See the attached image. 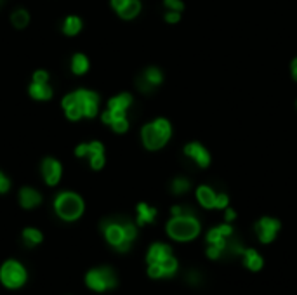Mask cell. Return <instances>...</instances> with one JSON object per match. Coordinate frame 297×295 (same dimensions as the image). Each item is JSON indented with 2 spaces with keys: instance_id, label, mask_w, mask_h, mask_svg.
I'll list each match as a JSON object with an SVG mask.
<instances>
[{
  "instance_id": "cell-1",
  "label": "cell",
  "mask_w": 297,
  "mask_h": 295,
  "mask_svg": "<svg viewBox=\"0 0 297 295\" xmlns=\"http://www.w3.org/2000/svg\"><path fill=\"white\" fill-rule=\"evenodd\" d=\"M167 233L174 240L188 242V240H193L200 233V224L193 214L174 215V219L167 224Z\"/></svg>"
},
{
  "instance_id": "cell-2",
  "label": "cell",
  "mask_w": 297,
  "mask_h": 295,
  "mask_svg": "<svg viewBox=\"0 0 297 295\" xmlns=\"http://www.w3.org/2000/svg\"><path fill=\"white\" fill-rule=\"evenodd\" d=\"M171 137V124L165 118H158L143 129V143L148 149H158Z\"/></svg>"
},
{
  "instance_id": "cell-3",
  "label": "cell",
  "mask_w": 297,
  "mask_h": 295,
  "mask_svg": "<svg viewBox=\"0 0 297 295\" xmlns=\"http://www.w3.org/2000/svg\"><path fill=\"white\" fill-rule=\"evenodd\" d=\"M58 214L66 221H75L84 212V202L75 193H61L56 198Z\"/></svg>"
},
{
  "instance_id": "cell-4",
  "label": "cell",
  "mask_w": 297,
  "mask_h": 295,
  "mask_svg": "<svg viewBox=\"0 0 297 295\" xmlns=\"http://www.w3.org/2000/svg\"><path fill=\"white\" fill-rule=\"evenodd\" d=\"M0 276H2L4 285L9 288L21 287L26 280V273H25V269H23V266L17 264L14 261H9L4 264L2 271H0Z\"/></svg>"
},
{
  "instance_id": "cell-5",
  "label": "cell",
  "mask_w": 297,
  "mask_h": 295,
  "mask_svg": "<svg viewBox=\"0 0 297 295\" xmlns=\"http://www.w3.org/2000/svg\"><path fill=\"white\" fill-rule=\"evenodd\" d=\"M77 156H90V165L96 170H99L104 165V148L101 143L80 144L77 148Z\"/></svg>"
},
{
  "instance_id": "cell-6",
  "label": "cell",
  "mask_w": 297,
  "mask_h": 295,
  "mask_svg": "<svg viewBox=\"0 0 297 295\" xmlns=\"http://www.w3.org/2000/svg\"><path fill=\"white\" fill-rule=\"evenodd\" d=\"M115 276L109 269H98V271H90L87 274V285L92 290H106V288H112L115 287Z\"/></svg>"
},
{
  "instance_id": "cell-7",
  "label": "cell",
  "mask_w": 297,
  "mask_h": 295,
  "mask_svg": "<svg viewBox=\"0 0 297 295\" xmlns=\"http://www.w3.org/2000/svg\"><path fill=\"white\" fill-rule=\"evenodd\" d=\"M131 103H132L131 94H120V96L113 97L112 101L108 103L109 111H106V113H104V115H103V122H104V124H109V125H112V122L115 120V118L123 116V113H125L127 106H129Z\"/></svg>"
},
{
  "instance_id": "cell-8",
  "label": "cell",
  "mask_w": 297,
  "mask_h": 295,
  "mask_svg": "<svg viewBox=\"0 0 297 295\" xmlns=\"http://www.w3.org/2000/svg\"><path fill=\"white\" fill-rule=\"evenodd\" d=\"M73 97H75L77 104L80 106L82 113L85 116H94L98 113V96L90 90H77L73 92Z\"/></svg>"
},
{
  "instance_id": "cell-9",
  "label": "cell",
  "mask_w": 297,
  "mask_h": 295,
  "mask_svg": "<svg viewBox=\"0 0 297 295\" xmlns=\"http://www.w3.org/2000/svg\"><path fill=\"white\" fill-rule=\"evenodd\" d=\"M255 229H257L259 240H261L263 243H269L275 240L276 233L280 231V222L276 219H271V217H263V219L257 222Z\"/></svg>"
},
{
  "instance_id": "cell-10",
  "label": "cell",
  "mask_w": 297,
  "mask_h": 295,
  "mask_svg": "<svg viewBox=\"0 0 297 295\" xmlns=\"http://www.w3.org/2000/svg\"><path fill=\"white\" fill-rule=\"evenodd\" d=\"M233 229L230 224H222L219 228H214L209 231L207 234V242L209 245H216V247L221 248L222 252H226V245H228V236H231Z\"/></svg>"
},
{
  "instance_id": "cell-11",
  "label": "cell",
  "mask_w": 297,
  "mask_h": 295,
  "mask_svg": "<svg viewBox=\"0 0 297 295\" xmlns=\"http://www.w3.org/2000/svg\"><path fill=\"white\" fill-rule=\"evenodd\" d=\"M184 153L188 155L191 160H195L196 162V165H200V167H209V163H210V155H209V151L205 149L202 144H198V143H191L188 144V146L184 148Z\"/></svg>"
},
{
  "instance_id": "cell-12",
  "label": "cell",
  "mask_w": 297,
  "mask_h": 295,
  "mask_svg": "<svg viewBox=\"0 0 297 295\" xmlns=\"http://www.w3.org/2000/svg\"><path fill=\"white\" fill-rule=\"evenodd\" d=\"M42 172H44V177L47 181V184H58L59 177H61V165L59 162L52 160V158H45L44 160V165H42Z\"/></svg>"
},
{
  "instance_id": "cell-13",
  "label": "cell",
  "mask_w": 297,
  "mask_h": 295,
  "mask_svg": "<svg viewBox=\"0 0 297 295\" xmlns=\"http://www.w3.org/2000/svg\"><path fill=\"white\" fill-rule=\"evenodd\" d=\"M160 82H162V73L157 70V68H150V70L144 71V75L139 78V89L143 90V92H150L155 85H158Z\"/></svg>"
},
{
  "instance_id": "cell-14",
  "label": "cell",
  "mask_w": 297,
  "mask_h": 295,
  "mask_svg": "<svg viewBox=\"0 0 297 295\" xmlns=\"http://www.w3.org/2000/svg\"><path fill=\"white\" fill-rule=\"evenodd\" d=\"M103 229H104V234H106V240L112 245H117L118 243H122L123 240V229H122V224H115V222H112V224H109V222H104L103 224Z\"/></svg>"
},
{
  "instance_id": "cell-15",
  "label": "cell",
  "mask_w": 297,
  "mask_h": 295,
  "mask_svg": "<svg viewBox=\"0 0 297 295\" xmlns=\"http://www.w3.org/2000/svg\"><path fill=\"white\" fill-rule=\"evenodd\" d=\"M171 255V248L167 245H162V243H155L148 252V262L150 264H158L162 262L163 259H167Z\"/></svg>"
},
{
  "instance_id": "cell-16",
  "label": "cell",
  "mask_w": 297,
  "mask_h": 295,
  "mask_svg": "<svg viewBox=\"0 0 297 295\" xmlns=\"http://www.w3.org/2000/svg\"><path fill=\"white\" fill-rule=\"evenodd\" d=\"M216 196L217 194L214 193L209 186H200V188L196 189V198H198V202L202 203L205 208L216 207Z\"/></svg>"
},
{
  "instance_id": "cell-17",
  "label": "cell",
  "mask_w": 297,
  "mask_h": 295,
  "mask_svg": "<svg viewBox=\"0 0 297 295\" xmlns=\"http://www.w3.org/2000/svg\"><path fill=\"white\" fill-rule=\"evenodd\" d=\"M63 108H65L66 111V116L70 118V120H79L80 116H84V113H82L80 106L77 104L75 97H73V94L65 97V101H63Z\"/></svg>"
},
{
  "instance_id": "cell-18",
  "label": "cell",
  "mask_w": 297,
  "mask_h": 295,
  "mask_svg": "<svg viewBox=\"0 0 297 295\" xmlns=\"http://www.w3.org/2000/svg\"><path fill=\"white\" fill-rule=\"evenodd\" d=\"M20 198H21V205L25 208L36 207L40 203V200H42V198H40V194L36 193L35 189H30V188H23Z\"/></svg>"
},
{
  "instance_id": "cell-19",
  "label": "cell",
  "mask_w": 297,
  "mask_h": 295,
  "mask_svg": "<svg viewBox=\"0 0 297 295\" xmlns=\"http://www.w3.org/2000/svg\"><path fill=\"white\" fill-rule=\"evenodd\" d=\"M30 94L35 99H42V101H47V99H51V96H52V90L47 85V82H44V84L33 82V84H31V87H30Z\"/></svg>"
},
{
  "instance_id": "cell-20",
  "label": "cell",
  "mask_w": 297,
  "mask_h": 295,
  "mask_svg": "<svg viewBox=\"0 0 297 295\" xmlns=\"http://www.w3.org/2000/svg\"><path fill=\"white\" fill-rule=\"evenodd\" d=\"M244 259H245V266L252 271H259L263 267V257L259 255L257 252L249 248V250L244 252Z\"/></svg>"
},
{
  "instance_id": "cell-21",
  "label": "cell",
  "mask_w": 297,
  "mask_h": 295,
  "mask_svg": "<svg viewBox=\"0 0 297 295\" xmlns=\"http://www.w3.org/2000/svg\"><path fill=\"white\" fill-rule=\"evenodd\" d=\"M157 215V210L152 207H148L146 203H139L138 205V222L139 224H146V222H152Z\"/></svg>"
},
{
  "instance_id": "cell-22",
  "label": "cell",
  "mask_w": 297,
  "mask_h": 295,
  "mask_svg": "<svg viewBox=\"0 0 297 295\" xmlns=\"http://www.w3.org/2000/svg\"><path fill=\"white\" fill-rule=\"evenodd\" d=\"M139 9H141V4L138 0H129V2L118 11V14H120L123 19H132L134 16H138Z\"/></svg>"
},
{
  "instance_id": "cell-23",
  "label": "cell",
  "mask_w": 297,
  "mask_h": 295,
  "mask_svg": "<svg viewBox=\"0 0 297 295\" xmlns=\"http://www.w3.org/2000/svg\"><path fill=\"white\" fill-rule=\"evenodd\" d=\"M71 68H73V71H75L77 75L85 73V71L89 70V61H87V57L82 56V54H77V56L73 57V61H71Z\"/></svg>"
},
{
  "instance_id": "cell-24",
  "label": "cell",
  "mask_w": 297,
  "mask_h": 295,
  "mask_svg": "<svg viewBox=\"0 0 297 295\" xmlns=\"http://www.w3.org/2000/svg\"><path fill=\"white\" fill-rule=\"evenodd\" d=\"M80 26H82V23H80L79 17L70 16L65 21V26H63V30H65L66 35H77V33H79V30H80Z\"/></svg>"
},
{
  "instance_id": "cell-25",
  "label": "cell",
  "mask_w": 297,
  "mask_h": 295,
  "mask_svg": "<svg viewBox=\"0 0 297 295\" xmlns=\"http://www.w3.org/2000/svg\"><path fill=\"white\" fill-rule=\"evenodd\" d=\"M30 21V16L26 11H23V9H20V11H16L14 14H12V25L16 26V28H25L26 25H28Z\"/></svg>"
},
{
  "instance_id": "cell-26",
  "label": "cell",
  "mask_w": 297,
  "mask_h": 295,
  "mask_svg": "<svg viewBox=\"0 0 297 295\" xmlns=\"http://www.w3.org/2000/svg\"><path fill=\"white\" fill-rule=\"evenodd\" d=\"M160 266H162V269H163V274L165 276H172L176 273V269H177V262H176V259L172 257V255H169L167 259H163L162 262H158Z\"/></svg>"
},
{
  "instance_id": "cell-27",
  "label": "cell",
  "mask_w": 297,
  "mask_h": 295,
  "mask_svg": "<svg viewBox=\"0 0 297 295\" xmlns=\"http://www.w3.org/2000/svg\"><path fill=\"white\" fill-rule=\"evenodd\" d=\"M190 189V181L188 179H182V177H177V179L172 183V191L176 194H181Z\"/></svg>"
},
{
  "instance_id": "cell-28",
  "label": "cell",
  "mask_w": 297,
  "mask_h": 295,
  "mask_svg": "<svg viewBox=\"0 0 297 295\" xmlns=\"http://www.w3.org/2000/svg\"><path fill=\"white\" fill-rule=\"evenodd\" d=\"M23 236H25V240L28 245H36L39 242H42V234H40L36 229H25Z\"/></svg>"
},
{
  "instance_id": "cell-29",
  "label": "cell",
  "mask_w": 297,
  "mask_h": 295,
  "mask_svg": "<svg viewBox=\"0 0 297 295\" xmlns=\"http://www.w3.org/2000/svg\"><path fill=\"white\" fill-rule=\"evenodd\" d=\"M112 127L117 132H125V130L129 129V122L125 120V116H118L112 122Z\"/></svg>"
},
{
  "instance_id": "cell-30",
  "label": "cell",
  "mask_w": 297,
  "mask_h": 295,
  "mask_svg": "<svg viewBox=\"0 0 297 295\" xmlns=\"http://www.w3.org/2000/svg\"><path fill=\"white\" fill-rule=\"evenodd\" d=\"M122 229H123V238H125L127 242H132V240L136 238V228L131 224V222H125V224H122Z\"/></svg>"
},
{
  "instance_id": "cell-31",
  "label": "cell",
  "mask_w": 297,
  "mask_h": 295,
  "mask_svg": "<svg viewBox=\"0 0 297 295\" xmlns=\"http://www.w3.org/2000/svg\"><path fill=\"white\" fill-rule=\"evenodd\" d=\"M148 273H150L152 278H162V276H165V274H163V269H162V266H160V264H150Z\"/></svg>"
},
{
  "instance_id": "cell-32",
  "label": "cell",
  "mask_w": 297,
  "mask_h": 295,
  "mask_svg": "<svg viewBox=\"0 0 297 295\" xmlns=\"http://www.w3.org/2000/svg\"><path fill=\"white\" fill-rule=\"evenodd\" d=\"M165 7L171 9V11H176V12H181L182 11V2L181 0H165Z\"/></svg>"
},
{
  "instance_id": "cell-33",
  "label": "cell",
  "mask_w": 297,
  "mask_h": 295,
  "mask_svg": "<svg viewBox=\"0 0 297 295\" xmlns=\"http://www.w3.org/2000/svg\"><path fill=\"white\" fill-rule=\"evenodd\" d=\"M228 202H230V198H228V194L221 193L216 196V208H226L228 207Z\"/></svg>"
},
{
  "instance_id": "cell-34",
  "label": "cell",
  "mask_w": 297,
  "mask_h": 295,
  "mask_svg": "<svg viewBox=\"0 0 297 295\" xmlns=\"http://www.w3.org/2000/svg\"><path fill=\"white\" fill-rule=\"evenodd\" d=\"M179 12H176V11H169L167 14H165V21L167 23H177L179 21Z\"/></svg>"
},
{
  "instance_id": "cell-35",
  "label": "cell",
  "mask_w": 297,
  "mask_h": 295,
  "mask_svg": "<svg viewBox=\"0 0 297 295\" xmlns=\"http://www.w3.org/2000/svg\"><path fill=\"white\" fill-rule=\"evenodd\" d=\"M47 73L45 71H36V73L33 75V82H39V84H44V82H47Z\"/></svg>"
},
{
  "instance_id": "cell-36",
  "label": "cell",
  "mask_w": 297,
  "mask_h": 295,
  "mask_svg": "<svg viewBox=\"0 0 297 295\" xmlns=\"http://www.w3.org/2000/svg\"><path fill=\"white\" fill-rule=\"evenodd\" d=\"M9 189V181L4 174H0V193H6Z\"/></svg>"
},
{
  "instance_id": "cell-37",
  "label": "cell",
  "mask_w": 297,
  "mask_h": 295,
  "mask_svg": "<svg viewBox=\"0 0 297 295\" xmlns=\"http://www.w3.org/2000/svg\"><path fill=\"white\" fill-rule=\"evenodd\" d=\"M129 2V0H112V4H113V7L117 9V11H120V9L125 6V4Z\"/></svg>"
},
{
  "instance_id": "cell-38",
  "label": "cell",
  "mask_w": 297,
  "mask_h": 295,
  "mask_svg": "<svg viewBox=\"0 0 297 295\" xmlns=\"http://www.w3.org/2000/svg\"><path fill=\"white\" fill-rule=\"evenodd\" d=\"M290 70H292V76H294V80L297 82V57L294 59V61H292Z\"/></svg>"
},
{
  "instance_id": "cell-39",
  "label": "cell",
  "mask_w": 297,
  "mask_h": 295,
  "mask_svg": "<svg viewBox=\"0 0 297 295\" xmlns=\"http://www.w3.org/2000/svg\"><path fill=\"white\" fill-rule=\"evenodd\" d=\"M236 217V214H235V210H231V208H228L226 210V221L230 222V221H233Z\"/></svg>"
},
{
  "instance_id": "cell-40",
  "label": "cell",
  "mask_w": 297,
  "mask_h": 295,
  "mask_svg": "<svg viewBox=\"0 0 297 295\" xmlns=\"http://www.w3.org/2000/svg\"><path fill=\"white\" fill-rule=\"evenodd\" d=\"M190 280H191V283H198V274H195V273H191L190 274Z\"/></svg>"
}]
</instances>
